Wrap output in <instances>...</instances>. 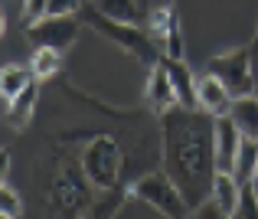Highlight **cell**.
<instances>
[{"instance_id":"obj_1","label":"cell","mask_w":258,"mask_h":219,"mask_svg":"<svg viewBox=\"0 0 258 219\" xmlns=\"http://www.w3.org/2000/svg\"><path fill=\"white\" fill-rule=\"evenodd\" d=\"M160 160L164 174L180 187L189 209H200L213 196L216 180V118L203 108L160 115Z\"/></svg>"},{"instance_id":"obj_2","label":"cell","mask_w":258,"mask_h":219,"mask_svg":"<svg viewBox=\"0 0 258 219\" xmlns=\"http://www.w3.org/2000/svg\"><path fill=\"white\" fill-rule=\"evenodd\" d=\"M79 160H82L85 177L98 190H114L121 183V174H124V150H121V141L114 138V134L98 131L82 147Z\"/></svg>"},{"instance_id":"obj_3","label":"cell","mask_w":258,"mask_h":219,"mask_svg":"<svg viewBox=\"0 0 258 219\" xmlns=\"http://www.w3.org/2000/svg\"><path fill=\"white\" fill-rule=\"evenodd\" d=\"M127 193H131V200L144 203L147 209H154V213H160V216H167V219H189V216H193V209L186 206L180 187H176L164 170L141 174L138 180L131 183Z\"/></svg>"},{"instance_id":"obj_4","label":"cell","mask_w":258,"mask_h":219,"mask_svg":"<svg viewBox=\"0 0 258 219\" xmlns=\"http://www.w3.org/2000/svg\"><path fill=\"white\" fill-rule=\"evenodd\" d=\"M82 20H85L88 26H95L101 36H108L111 43L124 46L127 52H134V56H138L144 66H157L160 59H164V46H157V43L151 39V33L138 30V26L114 23V20H108L105 13H98L95 7H82Z\"/></svg>"},{"instance_id":"obj_5","label":"cell","mask_w":258,"mask_h":219,"mask_svg":"<svg viewBox=\"0 0 258 219\" xmlns=\"http://www.w3.org/2000/svg\"><path fill=\"white\" fill-rule=\"evenodd\" d=\"M209 75L222 82L229 88L232 98L252 95L258 88V79L252 72V49H232V52H219L209 59Z\"/></svg>"},{"instance_id":"obj_6","label":"cell","mask_w":258,"mask_h":219,"mask_svg":"<svg viewBox=\"0 0 258 219\" xmlns=\"http://www.w3.org/2000/svg\"><path fill=\"white\" fill-rule=\"evenodd\" d=\"M26 36H30L33 49H39V46H46V49H69L72 43H76L79 36V20L76 17H43L39 23L26 26Z\"/></svg>"},{"instance_id":"obj_7","label":"cell","mask_w":258,"mask_h":219,"mask_svg":"<svg viewBox=\"0 0 258 219\" xmlns=\"http://www.w3.org/2000/svg\"><path fill=\"white\" fill-rule=\"evenodd\" d=\"M242 131L235 128V121L229 115L216 118V170L219 174H232L235 160H239V147H242Z\"/></svg>"},{"instance_id":"obj_8","label":"cell","mask_w":258,"mask_h":219,"mask_svg":"<svg viewBox=\"0 0 258 219\" xmlns=\"http://www.w3.org/2000/svg\"><path fill=\"white\" fill-rule=\"evenodd\" d=\"M144 98H147V108H151V112H157V115H167V112H173V108L180 105L176 88H173V82H170V72H167L164 59H160L157 66H151V79H147Z\"/></svg>"},{"instance_id":"obj_9","label":"cell","mask_w":258,"mask_h":219,"mask_svg":"<svg viewBox=\"0 0 258 219\" xmlns=\"http://www.w3.org/2000/svg\"><path fill=\"white\" fill-rule=\"evenodd\" d=\"M196 101H200L203 112H209L213 118H222V115H229V108H232V95H229V88L222 85L216 75H203V79H196Z\"/></svg>"},{"instance_id":"obj_10","label":"cell","mask_w":258,"mask_h":219,"mask_svg":"<svg viewBox=\"0 0 258 219\" xmlns=\"http://www.w3.org/2000/svg\"><path fill=\"white\" fill-rule=\"evenodd\" d=\"M39 85H43V82H30V85H26L23 92L7 105V125H10V128L20 131V128L30 125L33 112H36V101H39Z\"/></svg>"},{"instance_id":"obj_11","label":"cell","mask_w":258,"mask_h":219,"mask_svg":"<svg viewBox=\"0 0 258 219\" xmlns=\"http://www.w3.org/2000/svg\"><path fill=\"white\" fill-rule=\"evenodd\" d=\"M229 118L235 121V128L242 131V138L258 141V95H242V98H232V108H229Z\"/></svg>"},{"instance_id":"obj_12","label":"cell","mask_w":258,"mask_h":219,"mask_svg":"<svg viewBox=\"0 0 258 219\" xmlns=\"http://www.w3.org/2000/svg\"><path fill=\"white\" fill-rule=\"evenodd\" d=\"M167 72H170V82L176 88V98H180L183 108H200V101H196V79L193 72L183 66V59H164Z\"/></svg>"},{"instance_id":"obj_13","label":"cell","mask_w":258,"mask_h":219,"mask_svg":"<svg viewBox=\"0 0 258 219\" xmlns=\"http://www.w3.org/2000/svg\"><path fill=\"white\" fill-rule=\"evenodd\" d=\"M242 187H245V183L235 180V174H216V180H213V196H209V200H213L216 206L222 209V213L232 216L235 206H239V200H242Z\"/></svg>"},{"instance_id":"obj_14","label":"cell","mask_w":258,"mask_h":219,"mask_svg":"<svg viewBox=\"0 0 258 219\" xmlns=\"http://www.w3.org/2000/svg\"><path fill=\"white\" fill-rule=\"evenodd\" d=\"M95 10L105 13L108 20L114 23H127V26H138L141 23V0H95Z\"/></svg>"},{"instance_id":"obj_15","label":"cell","mask_w":258,"mask_h":219,"mask_svg":"<svg viewBox=\"0 0 258 219\" xmlns=\"http://www.w3.org/2000/svg\"><path fill=\"white\" fill-rule=\"evenodd\" d=\"M59 69H62V56H59V49H46V46L33 49V56H30V72H33V79H36V82L56 79Z\"/></svg>"},{"instance_id":"obj_16","label":"cell","mask_w":258,"mask_h":219,"mask_svg":"<svg viewBox=\"0 0 258 219\" xmlns=\"http://www.w3.org/2000/svg\"><path fill=\"white\" fill-rule=\"evenodd\" d=\"M33 79L30 66H4V75H0V92H4V105H10L13 98H17L20 92H23Z\"/></svg>"},{"instance_id":"obj_17","label":"cell","mask_w":258,"mask_h":219,"mask_svg":"<svg viewBox=\"0 0 258 219\" xmlns=\"http://www.w3.org/2000/svg\"><path fill=\"white\" fill-rule=\"evenodd\" d=\"M255 167H258V141L245 138L239 147V160H235V180L239 183H252L255 180Z\"/></svg>"},{"instance_id":"obj_18","label":"cell","mask_w":258,"mask_h":219,"mask_svg":"<svg viewBox=\"0 0 258 219\" xmlns=\"http://www.w3.org/2000/svg\"><path fill=\"white\" fill-rule=\"evenodd\" d=\"M232 219H258V187L255 183H245L242 187V200L235 206Z\"/></svg>"},{"instance_id":"obj_19","label":"cell","mask_w":258,"mask_h":219,"mask_svg":"<svg viewBox=\"0 0 258 219\" xmlns=\"http://www.w3.org/2000/svg\"><path fill=\"white\" fill-rule=\"evenodd\" d=\"M0 216H13V219L23 216V200H20V193L13 190V183H7V180H4V187H0Z\"/></svg>"},{"instance_id":"obj_20","label":"cell","mask_w":258,"mask_h":219,"mask_svg":"<svg viewBox=\"0 0 258 219\" xmlns=\"http://www.w3.org/2000/svg\"><path fill=\"white\" fill-rule=\"evenodd\" d=\"M43 17H49V0H23V23L33 26Z\"/></svg>"},{"instance_id":"obj_21","label":"cell","mask_w":258,"mask_h":219,"mask_svg":"<svg viewBox=\"0 0 258 219\" xmlns=\"http://www.w3.org/2000/svg\"><path fill=\"white\" fill-rule=\"evenodd\" d=\"M85 0H49V13L52 17H76L82 13Z\"/></svg>"},{"instance_id":"obj_22","label":"cell","mask_w":258,"mask_h":219,"mask_svg":"<svg viewBox=\"0 0 258 219\" xmlns=\"http://www.w3.org/2000/svg\"><path fill=\"white\" fill-rule=\"evenodd\" d=\"M193 219H232V216H229V213H222V209L216 206L213 200H206L200 209H193Z\"/></svg>"},{"instance_id":"obj_23","label":"cell","mask_w":258,"mask_h":219,"mask_svg":"<svg viewBox=\"0 0 258 219\" xmlns=\"http://www.w3.org/2000/svg\"><path fill=\"white\" fill-rule=\"evenodd\" d=\"M252 72H255V79H258V30H255V39H252Z\"/></svg>"},{"instance_id":"obj_24","label":"cell","mask_w":258,"mask_h":219,"mask_svg":"<svg viewBox=\"0 0 258 219\" xmlns=\"http://www.w3.org/2000/svg\"><path fill=\"white\" fill-rule=\"evenodd\" d=\"M0 219H13V216H0Z\"/></svg>"},{"instance_id":"obj_25","label":"cell","mask_w":258,"mask_h":219,"mask_svg":"<svg viewBox=\"0 0 258 219\" xmlns=\"http://www.w3.org/2000/svg\"><path fill=\"white\" fill-rule=\"evenodd\" d=\"M255 180H258V167H255Z\"/></svg>"},{"instance_id":"obj_26","label":"cell","mask_w":258,"mask_h":219,"mask_svg":"<svg viewBox=\"0 0 258 219\" xmlns=\"http://www.w3.org/2000/svg\"><path fill=\"white\" fill-rule=\"evenodd\" d=\"M164 4H170V0H164Z\"/></svg>"},{"instance_id":"obj_27","label":"cell","mask_w":258,"mask_h":219,"mask_svg":"<svg viewBox=\"0 0 258 219\" xmlns=\"http://www.w3.org/2000/svg\"><path fill=\"white\" fill-rule=\"evenodd\" d=\"M255 95H258V88H255Z\"/></svg>"},{"instance_id":"obj_28","label":"cell","mask_w":258,"mask_h":219,"mask_svg":"<svg viewBox=\"0 0 258 219\" xmlns=\"http://www.w3.org/2000/svg\"><path fill=\"white\" fill-rule=\"evenodd\" d=\"M255 187H258V180H255Z\"/></svg>"},{"instance_id":"obj_29","label":"cell","mask_w":258,"mask_h":219,"mask_svg":"<svg viewBox=\"0 0 258 219\" xmlns=\"http://www.w3.org/2000/svg\"><path fill=\"white\" fill-rule=\"evenodd\" d=\"M141 4H144V0H141Z\"/></svg>"}]
</instances>
